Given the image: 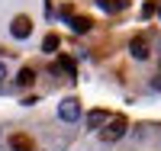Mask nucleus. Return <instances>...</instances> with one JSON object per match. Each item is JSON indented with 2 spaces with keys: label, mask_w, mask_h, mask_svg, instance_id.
I'll list each match as a JSON object with an SVG mask.
<instances>
[{
  "label": "nucleus",
  "mask_w": 161,
  "mask_h": 151,
  "mask_svg": "<svg viewBox=\"0 0 161 151\" xmlns=\"http://www.w3.org/2000/svg\"><path fill=\"white\" fill-rule=\"evenodd\" d=\"M58 116H61L64 122H77V119H80V103H77L74 97L61 100V106H58Z\"/></svg>",
  "instance_id": "obj_1"
},
{
  "label": "nucleus",
  "mask_w": 161,
  "mask_h": 151,
  "mask_svg": "<svg viewBox=\"0 0 161 151\" xmlns=\"http://www.w3.org/2000/svg\"><path fill=\"white\" fill-rule=\"evenodd\" d=\"M123 135H126V119H123V116L110 119V126L103 129V138H106V142H119Z\"/></svg>",
  "instance_id": "obj_2"
},
{
  "label": "nucleus",
  "mask_w": 161,
  "mask_h": 151,
  "mask_svg": "<svg viewBox=\"0 0 161 151\" xmlns=\"http://www.w3.org/2000/svg\"><path fill=\"white\" fill-rule=\"evenodd\" d=\"M10 32H13V39H29L32 19H29V16H16V19H13V26H10Z\"/></svg>",
  "instance_id": "obj_3"
},
{
  "label": "nucleus",
  "mask_w": 161,
  "mask_h": 151,
  "mask_svg": "<svg viewBox=\"0 0 161 151\" xmlns=\"http://www.w3.org/2000/svg\"><path fill=\"white\" fill-rule=\"evenodd\" d=\"M129 51H132V58H136V61H145V58H148V39H145V35H136V39L129 42Z\"/></svg>",
  "instance_id": "obj_4"
},
{
  "label": "nucleus",
  "mask_w": 161,
  "mask_h": 151,
  "mask_svg": "<svg viewBox=\"0 0 161 151\" xmlns=\"http://www.w3.org/2000/svg\"><path fill=\"white\" fill-rule=\"evenodd\" d=\"M97 3H100V10H106V13H119V10L129 7V0H97Z\"/></svg>",
  "instance_id": "obj_5"
},
{
  "label": "nucleus",
  "mask_w": 161,
  "mask_h": 151,
  "mask_svg": "<svg viewBox=\"0 0 161 151\" xmlns=\"http://www.w3.org/2000/svg\"><path fill=\"white\" fill-rule=\"evenodd\" d=\"M10 148H13V151H32V138H26V135H13V138H10Z\"/></svg>",
  "instance_id": "obj_6"
},
{
  "label": "nucleus",
  "mask_w": 161,
  "mask_h": 151,
  "mask_svg": "<svg viewBox=\"0 0 161 151\" xmlns=\"http://www.w3.org/2000/svg\"><path fill=\"white\" fill-rule=\"evenodd\" d=\"M68 23H71V29H74V32H90V26H93L87 16H68Z\"/></svg>",
  "instance_id": "obj_7"
},
{
  "label": "nucleus",
  "mask_w": 161,
  "mask_h": 151,
  "mask_svg": "<svg viewBox=\"0 0 161 151\" xmlns=\"http://www.w3.org/2000/svg\"><path fill=\"white\" fill-rule=\"evenodd\" d=\"M32 80H36V71H32V67H23V71L16 74V84H19V87H32Z\"/></svg>",
  "instance_id": "obj_8"
},
{
  "label": "nucleus",
  "mask_w": 161,
  "mask_h": 151,
  "mask_svg": "<svg viewBox=\"0 0 161 151\" xmlns=\"http://www.w3.org/2000/svg\"><path fill=\"white\" fill-rule=\"evenodd\" d=\"M103 122H106V113H103V109H93V113L87 116V126H90V129H100Z\"/></svg>",
  "instance_id": "obj_9"
},
{
  "label": "nucleus",
  "mask_w": 161,
  "mask_h": 151,
  "mask_svg": "<svg viewBox=\"0 0 161 151\" xmlns=\"http://www.w3.org/2000/svg\"><path fill=\"white\" fill-rule=\"evenodd\" d=\"M55 48H58V35L52 32V35H45V39H42V51H48V55H52Z\"/></svg>",
  "instance_id": "obj_10"
},
{
  "label": "nucleus",
  "mask_w": 161,
  "mask_h": 151,
  "mask_svg": "<svg viewBox=\"0 0 161 151\" xmlns=\"http://www.w3.org/2000/svg\"><path fill=\"white\" fill-rule=\"evenodd\" d=\"M58 64L68 71V77H74V74H77V67H74V61H71V58H58Z\"/></svg>",
  "instance_id": "obj_11"
},
{
  "label": "nucleus",
  "mask_w": 161,
  "mask_h": 151,
  "mask_svg": "<svg viewBox=\"0 0 161 151\" xmlns=\"http://www.w3.org/2000/svg\"><path fill=\"white\" fill-rule=\"evenodd\" d=\"M3 77H7V64L0 61V80H3Z\"/></svg>",
  "instance_id": "obj_12"
},
{
  "label": "nucleus",
  "mask_w": 161,
  "mask_h": 151,
  "mask_svg": "<svg viewBox=\"0 0 161 151\" xmlns=\"http://www.w3.org/2000/svg\"><path fill=\"white\" fill-rule=\"evenodd\" d=\"M155 10H158V16H161V7H155Z\"/></svg>",
  "instance_id": "obj_13"
}]
</instances>
